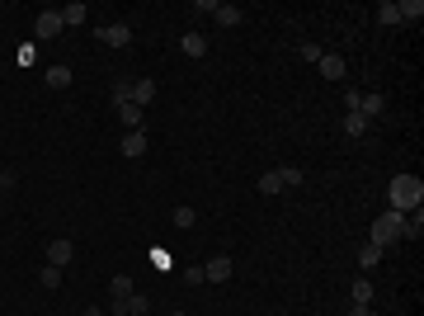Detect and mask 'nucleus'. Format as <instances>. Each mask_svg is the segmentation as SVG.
<instances>
[{"instance_id": "1", "label": "nucleus", "mask_w": 424, "mask_h": 316, "mask_svg": "<svg viewBox=\"0 0 424 316\" xmlns=\"http://www.w3.org/2000/svg\"><path fill=\"white\" fill-rule=\"evenodd\" d=\"M420 198H424V180H420V175H396L392 189H387V203H392L396 212L420 208Z\"/></svg>"}, {"instance_id": "2", "label": "nucleus", "mask_w": 424, "mask_h": 316, "mask_svg": "<svg viewBox=\"0 0 424 316\" xmlns=\"http://www.w3.org/2000/svg\"><path fill=\"white\" fill-rule=\"evenodd\" d=\"M401 227H405V212L382 208L377 222H372V241H377V245H392V241H401Z\"/></svg>"}, {"instance_id": "3", "label": "nucleus", "mask_w": 424, "mask_h": 316, "mask_svg": "<svg viewBox=\"0 0 424 316\" xmlns=\"http://www.w3.org/2000/svg\"><path fill=\"white\" fill-rule=\"evenodd\" d=\"M231 279V260L227 255H212L208 264H203V284H227Z\"/></svg>"}, {"instance_id": "4", "label": "nucleus", "mask_w": 424, "mask_h": 316, "mask_svg": "<svg viewBox=\"0 0 424 316\" xmlns=\"http://www.w3.org/2000/svg\"><path fill=\"white\" fill-rule=\"evenodd\" d=\"M99 43H108V48H128V43H133V28L128 24H104L99 28Z\"/></svg>"}, {"instance_id": "5", "label": "nucleus", "mask_w": 424, "mask_h": 316, "mask_svg": "<svg viewBox=\"0 0 424 316\" xmlns=\"http://www.w3.org/2000/svg\"><path fill=\"white\" fill-rule=\"evenodd\" d=\"M71 260H76V245H71V241H48V264L66 269Z\"/></svg>"}, {"instance_id": "6", "label": "nucleus", "mask_w": 424, "mask_h": 316, "mask_svg": "<svg viewBox=\"0 0 424 316\" xmlns=\"http://www.w3.org/2000/svg\"><path fill=\"white\" fill-rule=\"evenodd\" d=\"M316 66H320V76H325V80H345V71H349V66H345V57H340V53H320V62H316Z\"/></svg>"}, {"instance_id": "7", "label": "nucleus", "mask_w": 424, "mask_h": 316, "mask_svg": "<svg viewBox=\"0 0 424 316\" xmlns=\"http://www.w3.org/2000/svg\"><path fill=\"white\" fill-rule=\"evenodd\" d=\"M61 10H43V15H38V38H57V33H61Z\"/></svg>"}, {"instance_id": "8", "label": "nucleus", "mask_w": 424, "mask_h": 316, "mask_svg": "<svg viewBox=\"0 0 424 316\" xmlns=\"http://www.w3.org/2000/svg\"><path fill=\"white\" fill-rule=\"evenodd\" d=\"M382 109H387V100H382L377 90H372V95H358V113H363L368 123H377V118H382Z\"/></svg>"}, {"instance_id": "9", "label": "nucleus", "mask_w": 424, "mask_h": 316, "mask_svg": "<svg viewBox=\"0 0 424 316\" xmlns=\"http://www.w3.org/2000/svg\"><path fill=\"white\" fill-rule=\"evenodd\" d=\"M151 100H156V80H151V76H146V80H133V104L146 109Z\"/></svg>"}, {"instance_id": "10", "label": "nucleus", "mask_w": 424, "mask_h": 316, "mask_svg": "<svg viewBox=\"0 0 424 316\" xmlns=\"http://www.w3.org/2000/svg\"><path fill=\"white\" fill-rule=\"evenodd\" d=\"M123 156H128V160L146 156V132H142V128H137V132H128V137H123Z\"/></svg>"}, {"instance_id": "11", "label": "nucleus", "mask_w": 424, "mask_h": 316, "mask_svg": "<svg viewBox=\"0 0 424 316\" xmlns=\"http://www.w3.org/2000/svg\"><path fill=\"white\" fill-rule=\"evenodd\" d=\"M420 232H424V212L410 208L405 212V227H401V241H420Z\"/></svg>"}, {"instance_id": "12", "label": "nucleus", "mask_w": 424, "mask_h": 316, "mask_svg": "<svg viewBox=\"0 0 424 316\" xmlns=\"http://www.w3.org/2000/svg\"><path fill=\"white\" fill-rule=\"evenodd\" d=\"M340 128H345V137H363L372 123L363 118V113H345V118H340Z\"/></svg>"}, {"instance_id": "13", "label": "nucleus", "mask_w": 424, "mask_h": 316, "mask_svg": "<svg viewBox=\"0 0 424 316\" xmlns=\"http://www.w3.org/2000/svg\"><path fill=\"white\" fill-rule=\"evenodd\" d=\"M212 19H217V24H222V28H236L240 19H245V15H240L236 5H217V10H212Z\"/></svg>"}, {"instance_id": "14", "label": "nucleus", "mask_w": 424, "mask_h": 316, "mask_svg": "<svg viewBox=\"0 0 424 316\" xmlns=\"http://www.w3.org/2000/svg\"><path fill=\"white\" fill-rule=\"evenodd\" d=\"M180 48H184L189 57H203V53H208V38H203V33H193V28H189L184 38H180Z\"/></svg>"}, {"instance_id": "15", "label": "nucleus", "mask_w": 424, "mask_h": 316, "mask_svg": "<svg viewBox=\"0 0 424 316\" xmlns=\"http://www.w3.org/2000/svg\"><path fill=\"white\" fill-rule=\"evenodd\" d=\"M382 255H387V245H377V241H368V245L358 250V264H363V269H377V260H382Z\"/></svg>"}, {"instance_id": "16", "label": "nucleus", "mask_w": 424, "mask_h": 316, "mask_svg": "<svg viewBox=\"0 0 424 316\" xmlns=\"http://www.w3.org/2000/svg\"><path fill=\"white\" fill-rule=\"evenodd\" d=\"M118 123H123V128H142V109H137V104H118Z\"/></svg>"}, {"instance_id": "17", "label": "nucleus", "mask_w": 424, "mask_h": 316, "mask_svg": "<svg viewBox=\"0 0 424 316\" xmlns=\"http://www.w3.org/2000/svg\"><path fill=\"white\" fill-rule=\"evenodd\" d=\"M260 194H264V198L283 194V180H278V170H264V175H260Z\"/></svg>"}, {"instance_id": "18", "label": "nucleus", "mask_w": 424, "mask_h": 316, "mask_svg": "<svg viewBox=\"0 0 424 316\" xmlns=\"http://www.w3.org/2000/svg\"><path fill=\"white\" fill-rule=\"evenodd\" d=\"M278 180L283 189H302V165H278Z\"/></svg>"}, {"instance_id": "19", "label": "nucleus", "mask_w": 424, "mask_h": 316, "mask_svg": "<svg viewBox=\"0 0 424 316\" xmlns=\"http://www.w3.org/2000/svg\"><path fill=\"white\" fill-rule=\"evenodd\" d=\"M377 24H401L396 0H382V5H377Z\"/></svg>"}, {"instance_id": "20", "label": "nucleus", "mask_w": 424, "mask_h": 316, "mask_svg": "<svg viewBox=\"0 0 424 316\" xmlns=\"http://www.w3.org/2000/svg\"><path fill=\"white\" fill-rule=\"evenodd\" d=\"M38 284H43V288H61V269H57V264H43V269H38Z\"/></svg>"}, {"instance_id": "21", "label": "nucleus", "mask_w": 424, "mask_h": 316, "mask_svg": "<svg viewBox=\"0 0 424 316\" xmlns=\"http://www.w3.org/2000/svg\"><path fill=\"white\" fill-rule=\"evenodd\" d=\"M133 104V80H113V109Z\"/></svg>"}, {"instance_id": "22", "label": "nucleus", "mask_w": 424, "mask_h": 316, "mask_svg": "<svg viewBox=\"0 0 424 316\" xmlns=\"http://www.w3.org/2000/svg\"><path fill=\"white\" fill-rule=\"evenodd\" d=\"M123 302H128V316H146V312H151V302H146L142 292H128Z\"/></svg>"}, {"instance_id": "23", "label": "nucleus", "mask_w": 424, "mask_h": 316, "mask_svg": "<svg viewBox=\"0 0 424 316\" xmlns=\"http://www.w3.org/2000/svg\"><path fill=\"white\" fill-rule=\"evenodd\" d=\"M396 10H401V19H420V15H424V0H396Z\"/></svg>"}, {"instance_id": "24", "label": "nucleus", "mask_w": 424, "mask_h": 316, "mask_svg": "<svg viewBox=\"0 0 424 316\" xmlns=\"http://www.w3.org/2000/svg\"><path fill=\"white\" fill-rule=\"evenodd\" d=\"M48 85H52V90H66V85H71V71H66V66H52V71H48Z\"/></svg>"}, {"instance_id": "25", "label": "nucleus", "mask_w": 424, "mask_h": 316, "mask_svg": "<svg viewBox=\"0 0 424 316\" xmlns=\"http://www.w3.org/2000/svg\"><path fill=\"white\" fill-rule=\"evenodd\" d=\"M354 302H368L372 307V279H354Z\"/></svg>"}, {"instance_id": "26", "label": "nucleus", "mask_w": 424, "mask_h": 316, "mask_svg": "<svg viewBox=\"0 0 424 316\" xmlns=\"http://www.w3.org/2000/svg\"><path fill=\"white\" fill-rule=\"evenodd\" d=\"M80 19H85V5H66V10H61V24H80Z\"/></svg>"}, {"instance_id": "27", "label": "nucleus", "mask_w": 424, "mask_h": 316, "mask_svg": "<svg viewBox=\"0 0 424 316\" xmlns=\"http://www.w3.org/2000/svg\"><path fill=\"white\" fill-rule=\"evenodd\" d=\"M193 222H198V212L189 208V203H184V208H175V227H193Z\"/></svg>"}, {"instance_id": "28", "label": "nucleus", "mask_w": 424, "mask_h": 316, "mask_svg": "<svg viewBox=\"0 0 424 316\" xmlns=\"http://www.w3.org/2000/svg\"><path fill=\"white\" fill-rule=\"evenodd\" d=\"M133 292V279L128 274H113V297H128Z\"/></svg>"}, {"instance_id": "29", "label": "nucleus", "mask_w": 424, "mask_h": 316, "mask_svg": "<svg viewBox=\"0 0 424 316\" xmlns=\"http://www.w3.org/2000/svg\"><path fill=\"white\" fill-rule=\"evenodd\" d=\"M302 62H320V48H316V43H302Z\"/></svg>"}, {"instance_id": "30", "label": "nucleus", "mask_w": 424, "mask_h": 316, "mask_svg": "<svg viewBox=\"0 0 424 316\" xmlns=\"http://www.w3.org/2000/svg\"><path fill=\"white\" fill-rule=\"evenodd\" d=\"M345 316H372V307H368V302H354V307H349Z\"/></svg>"}, {"instance_id": "31", "label": "nucleus", "mask_w": 424, "mask_h": 316, "mask_svg": "<svg viewBox=\"0 0 424 316\" xmlns=\"http://www.w3.org/2000/svg\"><path fill=\"white\" fill-rule=\"evenodd\" d=\"M170 316H189V312H170Z\"/></svg>"}]
</instances>
